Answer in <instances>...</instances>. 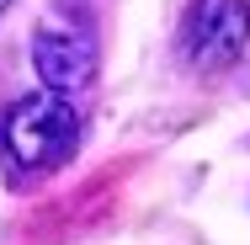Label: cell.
<instances>
[{"label":"cell","mask_w":250,"mask_h":245,"mask_svg":"<svg viewBox=\"0 0 250 245\" xmlns=\"http://www.w3.org/2000/svg\"><path fill=\"white\" fill-rule=\"evenodd\" d=\"M32 69H38V80L48 86V91H80V86H91V75H96V48L85 43V38H75V32H38L32 38Z\"/></svg>","instance_id":"obj_2"},{"label":"cell","mask_w":250,"mask_h":245,"mask_svg":"<svg viewBox=\"0 0 250 245\" xmlns=\"http://www.w3.org/2000/svg\"><path fill=\"white\" fill-rule=\"evenodd\" d=\"M5 144L21 165H64L75 144H80V117L75 107L59 96V91H43V96H27L11 107L5 117Z\"/></svg>","instance_id":"obj_1"},{"label":"cell","mask_w":250,"mask_h":245,"mask_svg":"<svg viewBox=\"0 0 250 245\" xmlns=\"http://www.w3.org/2000/svg\"><path fill=\"white\" fill-rule=\"evenodd\" d=\"M5 5H11V0H0V11H5Z\"/></svg>","instance_id":"obj_4"},{"label":"cell","mask_w":250,"mask_h":245,"mask_svg":"<svg viewBox=\"0 0 250 245\" xmlns=\"http://www.w3.org/2000/svg\"><path fill=\"white\" fill-rule=\"evenodd\" d=\"M245 43H250V0H218V5L208 11L202 32H197L192 64H197L202 75H218V69L240 64Z\"/></svg>","instance_id":"obj_3"}]
</instances>
